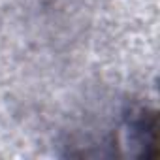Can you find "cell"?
I'll use <instances>...</instances> for the list:
<instances>
[{"label":"cell","instance_id":"1","mask_svg":"<svg viewBox=\"0 0 160 160\" xmlns=\"http://www.w3.org/2000/svg\"><path fill=\"white\" fill-rule=\"evenodd\" d=\"M132 141L141 149L139 156H156V113L139 109L128 122Z\"/></svg>","mask_w":160,"mask_h":160}]
</instances>
